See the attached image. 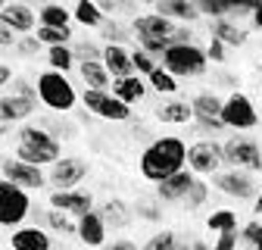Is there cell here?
<instances>
[{"label":"cell","instance_id":"obj_1","mask_svg":"<svg viewBox=\"0 0 262 250\" xmlns=\"http://www.w3.org/2000/svg\"><path fill=\"white\" fill-rule=\"evenodd\" d=\"M187 163V144L175 135H166V138H156L144 147L141 153V175L153 184L172 178L175 172H181Z\"/></svg>","mask_w":262,"mask_h":250},{"label":"cell","instance_id":"obj_2","mask_svg":"<svg viewBox=\"0 0 262 250\" xmlns=\"http://www.w3.org/2000/svg\"><path fill=\"white\" fill-rule=\"evenodd\" d=\"M59 153H62V144L59 138H53L47 129L41 125H25L19 129V141H16V160L28 163V166H53L59 163Z\"/></svg>","mask_w":262,"mask_h":250},{"label":"cell","instance_id":"obj_3","mask_svg":"<svg viewBox=\"0 0 262 250\" xmlns=\"http://www.w3.org/2000/svg\"><path fill=\"white\" fill-rule=\"evenodd\" d=\"M38 100H41L47 110H53V113H69L81 97L75 94L72 81L66 78L62 72L47 69V72L38 75Z\"/></svg>","mask_w":262,"mask_h":250},{"label":"cell","instance_id":"obj_4","mask_svg":"<svg viewBox=\"0 0 262 250\" xmlns=\"http://www.w3.org/2000/svg\"><path fill=\"white\" fill-rule=\"evenodd\" d=\"M206 50L196 47V44H172L166 53H162V69H166L172 78L175 75H203L206 72Z\"/></svg>","mask_w":262,"mask_h":250},{"label":"cell","instance_id":"obj_5","mask_svg":"<svg viewBox=\"0 0 262 250\" xmlns=\"http://www.w3.org/2000/svg\"><path fill=\"white\" fill-rule=\"evenodd\" d=\"M222 125L225 129H237V132H247V129H256L259 125V113H256V107H253V100L247 97V94L234 91L231 97H225Z\"/></svg>","mask_w":262,"mask_h":250},{"label":"cell","instance_id":"obj_6","mask_svg":"<svg viewBox=\"0 0 262 250\" xmlns=\"http://www.w3.org/2000/svg\"><path fill=\"white\" fill-rule=\"evenodd\" d=\"M222 156L225 163H231L234 169H247V172H259L262 169V147L253 138H231L222 144Z\"/></svg>","mask_w":262,"mask_h":250},{"label":"cell","instance_id":"obj_7","mask_svg":"<svg viewBox=\"0 0 262 250\" xmlns=\"http://www.w3.org/2000/svg\"><path fill=\"white\" fill-rule=\"evenodd\" d=\"M31 210V200H28V191L10 184V181H0V225H19L22 219L28 216Z\"/></svg>","mask_w":262,"mask_h":250},{"label":"cell","instance_id":"obj_8","mask_svg":"<svg viewBox=\"0 0 262 250\" xmlns=\"http://www.w3.org/2000/svg\"><path fill=\"white\" fill-rule=\"evenodd\" d=\"M81 103L91 110V113H97L100 119H110V122H128L131 119V107L128 103H122L119 97H113L110 91H81Z\"/></svg>","mask_w":262,"mask_h":250},{"label":"cell","instance_id":"obj_9","mask_svg":"<svg viewBox=\"0 0 262 250\" xmlns=\"http://www.w3.org/2000/svg\"><path fill=\"white\" fill-rule=\"evenodd\" d=\"M222 163H225L222 144H215V141H193L187 147V166L193 175H215Z\"/></svg>","mask_w":262,"mask_h":250},{"label":"cell","instance_id":"obj_10","mask_svg":"<svg viewBox=\"0 0 262 250\" xmlns=\"http://www.w3.org/2000/svg\"><path fill=\"white\" fill-rule=\"evenodd\" d=\"M88 178V163L78 160V156H62L59 163H53L47 181L56 187V191H75V187Z\"/></svg>","mask_w":262,"mask_h":250},{"label":"cell","instance_id":"obj_11","mask_svg":"<svg viewBox=\"0 0 262 250\" xmlns=\"http://www.w3.org/2000/svg\"><path fill=\"white\" fill-rule=\"evenodd\" d=\"M0 172H4V181L22 187V191H41V187L47 184V175L38 169V166H28L22 160H4V166H0Z\"/></svg>","mask_w":262,"mask_h":250},{"label":"cell","instance_id":"obj_12","mask_svg":"<svg viewBox=\"0 0 262 250\" xmlns=\"http://www.w3.org/2000/svg\"><path fill=\"white\" fill-rule=\"evenodd\" d=\"M212 184L219 187L222 194H228V197H237V200H250V197H256V194H259V184H256V178H253V175H247V172H241V169L215 172V175H212Z\"/></svg>","mask_w":262,"mask_h":250},{"label":"cell","instance_id":"obj_13","mask_svg":"<svg viewBox=\"0 0 262 250\" xmlns=\"http://www.w3.org/2000/svg\"><path fill=\"white\" fill-rule=\"evenodd\" d=\"M131 28H135L138 41H172L178 25L172 19H162L156 13H147V16H138L135 22H131Z\"/></svg>","mask_w":262,"mask_h":250},{"label":"cell","instance_id":"obj_14","mask_svg":"<svg viewBox=\"0 0 262 250\" xmlns=\"http://www.w3.org/2000/svg\"><path fill=\"white\" fill-rule=\"evenodd\" d=\"M0 22H4L7 28H13L16 38L19 35L28 38L31 31H35V25H38V16H35V10L25 7V4H4V10H0Z\"/></svg>","mask_w":262,"mask_h":250},{"label":"cell","instance_id":"obj_15","mask_svg":"<svg viewBox=\"0 0 262 250\" xmlns=\"http://www.w3.org/2000/svg\"><path fill=\"white\" fill-rule=\"evenodd\" d=\"M50 210H59L66 216H88L94 210V197L84 191H53L50 194Z\"/></svg>","mask_w":262,"mask_h":250},{"label":"cell","instance_id":"obj_16","mask_svg":"<svg viewBox=\"0 0 262 250\" xmlns=\"http://www.w3.org/2000/svg\"><path fill=\"white\" fill-rule=\"evenodd\" d=\"M75 235L88 247H106V222L100 219L97 210H91L88 216L78 219V222H75Z\"/></svg>","mask_w":262,"mask_h":250},{"label":"cell","instance_id":"obj_17","mask_svg":"<svg viewBox=\"0 0 262 250\" xmlns=\"http://www.w3.org/2000/svg\"><path fill=\"white\" fill-rule=\"evenodd\" d=\"M193 172L190 169H181V172H175L172 178H166V181H159L156 184V197L159 200H166V203H184V197H187V191H190V184H193Z\"/></svg>","mask_w":262,"mask_h":250},{"label":"cell","instance_id":"obj_18","mask_svg":"<svg viewBox=\"0 0 262 250\" xmlns=\"http://www.w3.org/2000/svg\"><path fill=\"white\" fill-rule=\"evenodd\" d=\"M103 66L106 72L116 78H128V75H135V66H131V53L125 44H106L103 47Z\"/></svg>","mask_w":262,"mask_h":250},{"label":"cell","instance_id":"obj_19","mask_svg":"<svg viewBox=\"0 0 262 250\" xmlns=\"http://www.w3.org/2000/svg\"><path fill=\"white\" fill-rule=\"evenodd\" d=\"M222 107L225 100L212 91H203L190 100V110H193V122H222Z\"/></svg>","mask_w":262,"mask_h":250},{"label":"cell","instance_id":"obj_20","mask_svg":"<svg viewBox=\"0 0 262 250\" xmlns=\"http://www.w3.org/2000/svg\"><path fill=\"white\" fill-rule=\"evenodd\" d=\"M78 72H81V81L88 91H110L113 88V75L106 72L103 59H84L78 62Z\"/></svg>","mask_w":262,"mask_h":250},{"label":"cell","instance_id":"obj_21","mask_svg":"<svg viewBox=\"0 0 262 250\" xmlns=\"http://www.w3.org/2000/svg\"><path fill=\"white\" fill-rule=\"evenodd\" d=\"M38 100H25V97H16V94H4L0 97V122L4 125H13L19 119H28L35 113Z\"/></svg>","mask_w":262,"mask_h":250},{"label":"cell","instance_id":"obj_22","mask_svg":"<svg viewBox=\"0 0 262 250\" xmlns=\"http://www.w3.org/2000/svg\"><path fill=\"white\" fill-rule=\"evenodd\" d=\"M156 16L172 19V22H196L200 13H196V4L190 0H156Z\"/></svg>","mask_w":262,"mask_h":250},{"label":"cell","instance_id":"obj_23","mask_svg":"<svg viewBox=\"0 0 262 250\" xmlns=\"http://www.w3.org/2000/svg\"><path fill=\"white\" fill-rule=\"evenodd\" d=\"M209 35L215 41H222L225 47H241L247 41V28H241L231 19H215V22H209Z\"/></svg>","mask_w":262,"mask_h":250},{"label":"cell","instance_id":"obj_24","mask_svg":"<svg viewBox=\"0 0 262 250\" xmlns=\"http://www.w3.org/2000/svg\"><path fill=\"white\" fill-rule=\"evenodd\" d=\"M144 94H147V85L138 75H128V78H116L113 81V97H119L128 107L138 103V100H144Z\"/></svg>","mask_w":262,"mask_h":250},{"label":"cell","instance_id":"obj_25","mask_svg":"<svg viewBox=\"0 0 262 250\" xmlns=\"http://www.w3.org/2000/svg\"><path fill=\"white\" fill-rule=\"evenodd\" d=\"M10 244L13 250H50V238L41 228H16Z\"/></svg>","mask_w":262,"mask_h":250},{"label":"cell","instance_id":"obj_26","mask_svg":"<svg viewBox=\"0 0 262 250\" xmlns=\"http://www.w3.org/2000/svg\"><path fill=\"white\" fill-rule=\"evenodd\" d=\"M38 22H41V28H72L69 22H72V10H66L62 4H44L41 10H38Z\"/></svg>","mask_w":262,"mask_h":250},{"label":"cell","instance_id":"obj_27","mask_svg":"<svg viewBox=\"0 0 262 250\" xmlns=\"http://www.w3.org/2000/svg\"><path fill=\"white\" fill-rule=\"evenodd\" d=\"M156 119L159 122H169V125H187L193 119V110L187 100H169V103H162L156 110Z\"/></svg>","mask_w":262,"mask_h":250},{"label":"cell","instance_id":"obj_28","mask_svg":"<svg viewBox=\"0 0 262 250\" xmlns=\"http://www.w3.org/2000/svg\"><path fill=\"white\" fill-rule=\"evenodd\" d=\"M72 19H75L78 25H88V28H103V25H106L100 7H97L94 0H78L75 10H72Z\"/></svg>","mask_w":262,"mask_h":250},{"label":"cell","instance_id":"obj_29","mask_svg":"<svg viewBox=\"0 0 262 250\" xmlns=\"http://www.w3.org/2000/svg\"><path fill=\"white\" fill-rule=\"evenodd\" d=\"M100 219L106 225H116V228H122V225H128L131 222V210L119 200V197H110L103 206H100Z\"/></svg>","mask_w":262,"mask_h":250},{"label":"cell","instance_id":"obj_30","mask_svg":"<svg viewBox=\"0 0 262 250\" xmlns=\"http://www.w3.org/2000/svg\"><path fill=\"white\" fill-rule=\"evenodd\" d=\"M206 228L215 232V235H225V232H237V216L231 210H215L209 219H206Z\"/></svg>","mask_w":262,"mask_h":250},{"label":"cell","instance_id":"obj_31","mask_svg":"<svg viewBox=\"0 0 262 250\" xmlns=\"http://www.w3.org/2000/svg\"><path fill=\"white\" fill-rule=\"evenodd\" d=\"M41 44H47V50L50 47H69V38H72V28H41L38 25V35H35Z\"/></svg>","mask_w":262,"mask_h":250},{"label":"cell","instance_id":"obj_32","mask_svg":"<svg viewBox=\"0 0 262 250\" xmlns=\"http://www.w3.org/2000/svg\"><path fill=\"white\" fill-rule=\"evenodd\" d=\"M47 62H50V69L53 72H69L72 69V62H75V53L69 50V47H50L47 50Z\"/></svg>","mask_w":262,"mask_h":250},{"label":"cell","instance_id":"obj_33","mask_svg":"<svg viewBox=\"0 0 262 250\" xmlns=\"http://www.w3.org/2000/svg\"><path fill=\"white\" fill-rule=\"evenodd\" d=\"M147 78H150V85H153L159 94H175V91H178V78H172V75H169L166 69H162V66H156Z\"/></svg>","mask_w":262,"mask_h":250},{"label":"cell","instance_id":"obj_34","mask_svg":"<svg viewBox=\"0 0 262 250\" xmlns=\"http://www.w3.org/2000/svg\"><path fill=\"white\" fill-rule=\"evenodd\" d=\"M141 250H178V235L169 232V228H166V232H156Z\"/></svg>","mask_w":262,"mask_h":250},{"label":"cell","instance_id":"obj_35","mask_svg":"<svg viewBox=\"0 0 262 250\" xmlns=\"http://www.w3.org/2000/svg\"><path fill=\"white\" fill-rule=\"evenodd\" d=\"M206 197H209V187H206V181L193 178L190 191H187V197H184V206H187V210H200V206L206 203Z\"/></svg>","mask_w":262,"mask_h":250},{"label":"cell","instance_id":"obj_36","mask_svg":"<svg viewBox=\"0 0 262 250\" xmlns=\"http://www.w3.org/2000/svg\"><path fill=\"white\" fill-rule=\"evenodd\" d=\"M47 225L53 232H59V235H75V222L59 210H47Z\"/></svg>","mask_w":262,"mask_h":250},{"label":"cell","instance_id":"obj_37","mask_svg":"<svg viewBox=\"0 0 262 250\" xmlns=\"http://www.w3.org/2000/svg\"><path fill=\"white\" fill-rule=\"evenodd\" d=\"M196 13L209 16L212 22L215 19H228V4H222V0H196Z\"/></svg>","mask_w":262,"mask_h":250},{"label":"cell","instance_id":"obj_38","mask_svg":"<svg viewBox=\"0 0 262 250\" xmlns=\"http://www.w3.org/2000/svg\"><path fill=\"white\" fill-rule=\"evenodd\" d=\"M241 241L250 244L253 250H262V225H259V222H247V225L241 228Z\"/></svg>","mask_w":262,"mask_h":250},{"label":"cell","instance_id":"obj_39","mask_svg":"<svg viewBox=\"0 0 262 250\" xmlns=\"http://www.w3.org/2000/svg\"><path fill=\"white\" fill-rule=\"evenodd\" d=\"M131 66H135V72H141V75H150L156 69V59L150 53H144V50H135L131 53Z\"/></svg>","mask_w":262,"mask_h":250},{"label":"cell","instance_id":"obj_40","mask_svg":"<svg viewBox=\"0 0 262 250\" xmlns=\"http://www.w3.org/2000/svg\"><path fill=\"white\" fill-rule=\"evenodd\" d=\"M100 31H103L106 44H125V38H128V35H125V28H122L119 22H106V25H103Z\"/></svg>","mask_w":262,"mask_h":250},{"label":"cell","instance_id":"obj_41","mask_svg":"<svg viewBox=\"0 0 262 250\" xmlns=\"http://www.w3.org/2000/svg\"><path fill=\"white\" fill-rule=\"evenodd\" d=\"M72 53H75V56H78L81 62H84V59H103V50H100V47H97V44H91V41H84V44H78V47H75Z\"/></svg>","mask_w":262,"mask_h":250},{"label":"cell","instance_id":"obj_42","mask_svg":"<svg viewBox=\"0 0 262 250\" xmlns=\"http://www.w3.org/2000/svg\"><path fill=\"white\" fill-rule=\"evenodd\" d=\"M237 241H241V235H237V232H225V235H219V238H215L212 250H237Z\"/></svg>","mask_w":262,"mask_h":250},{"label":"cell","instance_id":"obj_43","mask_svg":"<svg viewBox=\"0 0 262 250\" xmlns=\"http://www.w3.org/2000/svg\"><path fill=\"white\" fill-rule=\"evenodd\" d=\"M13 94H16V97H25V100H38V88H31V85L22 81V78L13 81Z\"/></svg>","mask_w":262,"mask_h":250},{"label":"cell","instance_id":"obj_44","mask_svg":"<svg viewBox=\"0 0 262 250\" xmlns=\"http://www.w3.org/2000/svg\"><path fill=\"white\" fill-rule=\"evenodd\" d=\"M38 47H41V41H38L35 35H28V38L16 41V50H19V56H31V53H38Z\"/></svg>","mask_w":262,"mask_h":250},{"label":"cell","instance_id":"obj_45","mask_svg":"<svg viewBox=\"0 0 262 250\" xmlns=\"http://www.w3.org/2000/svg\"><path fill=\"white\" fill-rule=\"evenodd\" d=\"M206 59H212V62H225V59H228V50H225V44L212 38V44L206 47Z\"/></svg>","mask_w":262,"mask_h":250},{"label":"cell","instance_id":"obj_46","mask_svg":"<svg viewBox=\"0 0 262 250\" xmlns=\"http://www.w3.org/2000/svg\"><path fill=\"white\" fill-rule=\"evenodd\" d=\"M172 44H178V47L193 44V31H190L187 25H178V28H175V35H172Z\"/></svg>","mask_w":262,"mask_h":250},{"label":"cell","instance_id":"obj_47","mask_svg":"<svg viewBox=\"0 0 262 250\" xmlns=\"http://www.w3.org/2000/svg\"><path fill=\"white\" fill-rule=\"evenodd\" d=\"M13 44H16V31L0 22V47H13Z\"/></svg>","mask_w":262,"mask_h":250},{"label":"cell","instance_id":"obj_48","mask_svg":"<svg viewBox=\"0 0 262 250\" xmlns=\"http://www.w3.org/2000/svg\"><path fill=\"white\" fill-rule=\"evenodd\" d=\"M103 250H138V244H135V241H128V238H119V241L106 244Z\"/></svg>","mask_w":262,"mask_h":250},{"label":"cell","instance_id":"obj_49","mask_svg":"<svg viewBox=\"0 0 262 250\" xmlns=\"http://www.w3.org/2000/svg\"><path fill=\"white\" fill-rule=\"evenodd\" d=\"M10 78H13V69L0 62V88H4V85H10Z\"/></svg>","mask_w":262,"mask_h":250},{"label":"cell","instance_id":"obj_50","mask_svg":"<svg viewBox=\"0 0 262 250\" xmlns=\"http://www.w3.org/2000/svg\"><path fill=\"white\" fill-rule=\"evenodd\" d=\"M97 7H100V13L106 16V13H116L119 10V4H113V0H100V4H97Z\"/></svg>","mask_w":262,"mask_h":250},{"label":"cell","instance_id":"obj_51","mask_svg":"<svg viewBox=\"0 0 262 250\" xmlns=\"http://www.w3.org/2000/svg\"><path fill=\"white\" fill-rule=\"evenodd\" d=\"M250 19H253V25H256V28H262V0L256 4V10H253V16H250Z\"/></svg>","mask_w":262,"mask_h":250},{"label":"cell","instance_id":"obj_52","mask_svg":"<svg viewBox=\"0 0 262 250\" xmlns=\"http://www.w3.org/2000/svg\"><path fill=\"white\" fill-rule=\"evenodd\" d=\"M138 213H141V216H144V219H153V222H156V219H159V213H156V210H153V206H141V210H138Z\"/></svg>","mask_w":262,"mask_h":250},{"label":"cell","instance_id":"obj_53","mask_svg":"<svg viewBox=\"0 0 262 250\" xmlns=\"http://www.w3.org/2000/svg\"><path fill=\"white\" fill-rule=\"evenodd\" d=\"M253 213H256V216H262V191L256 194V203H253Z\"/></svg>","mask_w":262,"mask_h":250},{"label":"cell","instance_id":"obj_54","mask_svg":"<svg viewBox=\"0 0 262 250\" xmlns=\"http://www.w3.org/2000/svg\"><path fill=\"white\" fill-rule=\"evenodd\" d=\"M190 250H212V247H206L203 241H190Z\"/></svg>","mask_w":262,"mask_h":250},{"label":"cell","instance_id":"obj_55","mask_svg":"<svg viewBox=\"0 0 262 250\" xmlns=\"http://www.w3.org/2000/svg\"><path fill=\"white\" fill-rule=\"evenodd\" d=\"M4 135H7V125H4V122H0V138H4Z\"/></svg>","mask_w":262,"mask_h":250},{"label":"cell","instance_id":"obj_56","mask_svg":"<svg viewBox=\"0 0 262 250\" xmlns=\"http://www.w3.org/2000/svg\"><path fill=\"white\" fill-rule=\"evenodd\" d=\"M178 250H190V244H181V241H178Z\"/></svg>","mask_w":262,"mask_h":250},{"label":"cell","instance_id":"obj_57","mask_svg":"<svg viewBox=\"0 0 262 250\" xmlns=\"http://www.w3.org/2000/svg\"><path fill=\"white\" fill-rule=\"evenodd\" d=\"M0 10H4V4H0Z\"/></svg>","mask_w":262,"mask_h":250},{"label":"cell","instance_id":"obj_58","mask_svg":"<svg viewBox=\"0 0 262 250\" xmlns=\"http://www.w3.org/2000/svg\"><path fill=\"white\" fill-rule=\"evenodd\" d=\"M259 85H262V78H259Z\"/></svg>","mask_w":262,"mask_h":250}]
</instances>
